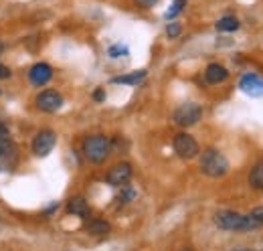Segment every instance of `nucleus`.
<instances>
[{
	"label": "nucleus",
	"instance_id": "10",
	"mask_svg": "<svg viewBox=\"0 0 263 251\" xmlns=\"http://www.w3.org/2000/svg\"><path fill=\"white\" fill-rule=\"evenodd\" d=\"M51 77H53V69L49 63H36L31 67L29 79L33 85H45L47 81H51Z\"/></svg>",
	"mask_w": 263,
	"mask_h": 251
},
{
	"label": "nucleus",
	"instance_id": "21",
	"mask_svg": "<svg viewBox=\"0 0 263 251\" xmlns=\"http://www.w3.org/2000/svg\"><path fill=\"white\" fill-rule=\"evenodd\" d=\"M6 142H10V132H8V126L0 122V146L6 144Z\"/></svg>",
	"mask_w": 263,
	"mask_h": 251
},
{
	"label": "nucleus",
	"instance_id": "4",
	"mask_svg": "<svg viewBox=\"0 0 263 251\" xmlns=\"http://www.w3.org/2000/svg\"><path fill=\"white\" fill-rule=\"evenodd\" d=\"M202 118V107L195 103V101H184V103H180L176 110H174V114H172V120H174V124L180 126V128H191V126H195Z\"/></svg>",
	"mask_w": 263,
	"mask_h": 251
},
{
	"label": "nucleus",
	"instance_id": "27",
	"mask_svg": "<svg viewBox=\"0 0 263 251\" xmlns=\"http://www.w3.org/2000/svg\"><path fill=\"white\" fill-rule=\"evenodd\" d=\"M2 51H4V43L0 41V53H2Z\"/></svg>",
	"mask_w": 263,
	"mask_h": 251
},
{
	"label": "nucleus",
	"instance_id": "8",
	"mask_svg": "<svg viewBox=\"0 0 263 251\" xmlns=\"http://www.w3.org/2000/svg\"><path fill=\"white\" fill-rule=\"evenodd\" d=\"M132 164L130 162H118L109 172H107V176H105V181H107V185H111V187H124V185H128V181L132 178Z\"/></svg>",
	"mask_w": 263,
	"mask_h": 251
},
{
	"label": "nucleus",
	"instance_id": "23",
	"mask_svg": "<svg viewBox=\"0 0 263 251\" xmlns=\"http://www.w3.org/2000/svg\"><path fill=\"white\" fill-rule=\"evenodd\" d=\"M140 8H152V6H156L160 0H134Z\"/></svg>",
	"mask_w": 263,
	"mask_h": 251
},
{
	"label": "nucleus",
	"instance_id": "13",
	"mask_svg": "<svg viewBox=\"0 0 263 251\" xmlns=\"http://www.w3.org/2000/svg\"><path fill=\"white\" fill-rule=\"evenodd\" d=\"M67 213H69V215H75V217H79V219H85V217L89 215V205H87V201H85L81 194H77V196H73V199L67 203Z\"/></svg>",
	"mask_w": 263,
	"mask_h": 251
},
{
	"label": "nucleus",
	"instance_id": "26",
	"mask_svg": "<svg viewBox=\"0 0 263 251\" xmlns=\"http://www.w3.org/2000/svg\"><path fill=\"white\" fill-rule=\"evenodd\" d=\"M93 99H96V101H103V99H105V92H103L101 87L96 89V92H93Z\"/></svg>",
	"mask_w": 263,
	"mask_h": 251
},
{
	"label": "nucleus",
	"instance_id": "11",
	"mask_svg": "<svg viewBox=\"0 0 263 251\" xmlns=\"http://www.w3.org/2000/svg\"><path fill=\"white\" fill-rule=\"evenodd\" d=\"M227 77H229V71H227L221 63H211V65L204 69V81H206L209 85L223 83Z\"/></svg>",
	"mask_w": 263,
	"mask_h": 251
},
{
	"label": "nucleus",
	"instance_id": "19",
	"mask_svg": "<svg viewBox=\"0 0 263 251\" xmlns=\"http://www.w3.org/2000/svg\"><path fill=\"white\" fill-rule=\"evenodd\" d=\"M107 53H109V57H114V59H116V57L128 55V47H126V45H111Z\"/></svg>",
	"mask_w": 263,
	"mask_h": 251
},
{
	"label": "nucleus",
	"instance_id": "20",
	"mask_svg": "<svg viewBox=\"0 0 263 251\" xmlns=\"http://www.w3.org/2000/svg\"><path fill=\"white\" fill-rule=\"evenodd\" d=\"M180 32H182V27H180L178 23H170V25L166 27V34H168V39H176V37H180Z\"/></svg>",
	"mask_w": 263,
	"mask_h": 251
},
{
	"label": "nucleus",
	"instance_id": "15",
	"mask_svg": "<svg viewBox=\"0 0 263 251\" xmlns=\"http://www.w3.org/2000/svg\"><path fill=\"white\" fill-rule=\"evenodd\" d=\"M249 187L255 190H263V160L255 162L249 170Z\"/></svg>",
	"mask_w": 263,
	"mask_h": 251
},
{
	"label": "nucleus",
	"instance_id": "9",
	"mask_svg": "<svg viewBox=\"0 0 263 251\" xmlns=\"http://www.w3.org/2000/svg\"><path fill=\"white\" fill-rule=\"evenodd\" d=\"M239 89L243 94L251 95V97H261L263 95V77L257 73H245L239 79Z\"/></svg>",
	"mask_w": 263,
	"mask_h": 251
},
{
	"label": "nucleus",
	"instance_id": "7",
	"mask_svg": "<svg viewBox=\"0 0 263 251\" xmlns=\"http://www.w3.org/2000/svg\"><path fill=\"white\" fill-rule=\"evenodd\" d=\"M36 107L43 112H57L63 107V95L57 89H45L36 95Z\"/></svg>",
	"mask_w": 263,
	"mask_h": 251
},
{
	"label": "nucleus",
	"instance_id": "2",
	"mask_svg": "<svg viewBox=\"0 0 263 251\" xmlns=\"http://www.w3.org/2000/svg\"><path fill=\"white\" fill-rule=\"evenodd\" d=\"M200 172L211 176V178L225 176L229 172V160L225 158L223 152H219L217 148H206L200 154Z\"/></svg>",
	"mask_w": 263,
	"mask_h": 251
},
{
	"label": "nucleus",
	"instance_id": "24",
	"mask_svg": "<svg viewBox=\"0 0 263 251\" xmlns=\"http://www.w3.org/2000/svg\"><path fill=\"white\" fill-rule=\"evenodd\" d=\"M251 217L257 221L259 225H263V205H261V207H255V209L251 211Z\"/></svg>",
	"mask_w": 263,
	"mask_h": 251
},
{
	"label": "nucleus",
	"instance_id": "16",
	"mask_svg": "<svg viewBox=\"0 0 263 251\" xmlns=\"http://www.w3.org/2000/svg\"><path fill=\"white\" fill-rule=\"evenodd\" d=\"M215 29L219 32H235L239 29V21L235 19V16H223V19H219L217 21V25H215Z\"/></svg>",
	"mask_w": 263,
	"mask_h": 251
},
{
	"label": "nucleus",
	"instance_id": "5",
	"mask_svg": "<svg viewBox=\"0 0 263 251\" xmlns=\"http://www.w3.org/2000/svg\"><path fill=\"white\" fill-rule=\"evenodd\" d=\"M172 148L176 152V156L182 160H191L198 154V142L191 136V134H178L172 140Z\"/></svg>",
	"mask_w": 263,
	"mask_h": 251
},
{
	"label": "nucleus",
	"instance_id": "17",
	"mask_svg": "<svg viewBox=\"0 0 263 251\" xmlns=\"http://www.w3.org/2000/svg\"><path fill=\"white\" fill-rule=\"evenodd\" d=\"M111 227H109V223L103 219H93L87 223V231L89 233H93V235H105L107 231H109Z\"/></svg>",
	"mask_w": 263,
	"mask_h": 251
},
{
	"label": "nucleus",
	"instance_id": "29",
	"mask_svg": "<svg viewBox=\"0 0 263 251\" xmlns=\"http://www.w3.org/2000/svg\"><path fill=\"white\" fill-rule=\"evenodd\" d=\"M235 251H245V249H235Z\"/></svg>",
	"mask_w": 263,
	"mask_h": 251
},
{
	"label": "nucleus",
	"instance_id": "1",
	"mask_svg": "<svg viewBox=\"0 0 263 251\" xmlns=\"http://www.w3.org/2000/svg\"><path fill=\"white\" fill-rule=\"evenodd\" d=\"M215 225L223 231H255L261 227L251 215H241L235 211H217Z\"/></svg>",
	"mask_w": 263,
	"mask_h": 251
},
{
	"label": "nucleus",
	"instance_id": "14",
	"mask_svg": "<svg viewBox=\"0 0 263 251\" xmlns=\"http://www.w3.org/2000/svg\"><path fill=\"white\" fill-rule=\"evenodd\" d=\"M146 75H148V71H134V73L114 77L111 83H116V85H138V83H142L146 79Z\"/></svg>",
	"mask_w": 263,
	"mask_h": 251
},
{
	"label": "nucleus",
	"instance_id": "12",
	"mask_svg": "<svg viewBox=\"0 0 263 251\" xmlns=\"http://www.w3.org/2000/svg\"><path fill=\"white\" fill-rule=\"evenodd\" d=\"M16 160H18V150H16V146H14L12 140L0 146V168L8 170L10 166L16 164Z\"/></svg>",
	"mask_w": 263,
	"mask_h": 251
},
{
	"label": "nucleus",
	"instance_id": "3",
	"mask_svg": "<svg viewBox=\"0 0 263 251\" xmlns=\"http://www.w3.org/2000/svg\"><path fill=\"white\" fill-rule=\"evenodd\" d=\"M83 154L85 158L89 160V162H93V164H101L105 158L109 156V152H111V142L105 138V136H89V138H85L83 140Z\"/></svg>",
	"mask_w": 263,
	"mask_h": 251
},
{
	"label": "nucleus",
	"instance_id": "22",
	"mask_svg": "<svg viewBox=\"0 0 263 251\" xmlns=\"http://www.w3.org/2000/svg\"><path fill=\"white\" fill-rule=\"evenodd\" d=\"M134 196H136V190H134V188H126V190L120 194V201H122V203H130V201H134Z\"/></svg>",
	"mask_w": 263,
	"mask_h": 251
},
{
	"label": "nucleus",
	"instance_id": "6",
	"mask_svg": "<svg viewBox=\"0 0 263 251\" xmlns=\"http://www.w3.org/2000/svg\"><path fill=\"white\" fill-rule=\"evenodd\" d=\"M57 144V134L53 130H41L33 138V152L34 156L43 158L49 156Z\"/></svg>",
	"mask_w": 263,
	"mask_h": 251
},
{
	"label": "nucleus",
	"instance_id": "18",
	"mask_svg": "<svg viewBox=\"0 0 263 251\" xmlns=\"http://www.w3.org/2000/svg\"><path fill=\"white\" fill-rule=\"evenodd\" d=\"M186 2H189V0H174V2L170 4V8L166 10V14H164L166 21H172V19H176V16H178V14L184 10Z\"/></svg>",
	"mask_w": 263,
	"mask_h": 251
},
{
	"label": "nucleus",
	"instance_id": "25",
	"mask_svg": "<svg viewBox=\"0 0 263 251\" xmlns=\"http://www.w3.org/2000/svg\"><path fill=\"white\" fill-rule=\"evenodd\" d=\"M10 75H12V73H10V69H8L6 65H2V63H0V79H8Z\"/></svg>",
	"mask_w": 263,
	"mask_h": 251
},
{
	"label": "nucleus",
	"instance_id": "28",
	"mask_svg": "<svg viewBox=\"0 0 263 251\" xmlns=\"http://www.w3.org/2000/svg\"><path fill=\"white\" fill-rule=\"evenodd\" d=\"M180 251H193V249H189V247H186V249H180Z\"/></svg>",
	"mask_w": 263,
	"mask_h": 251
}]
</instances>
